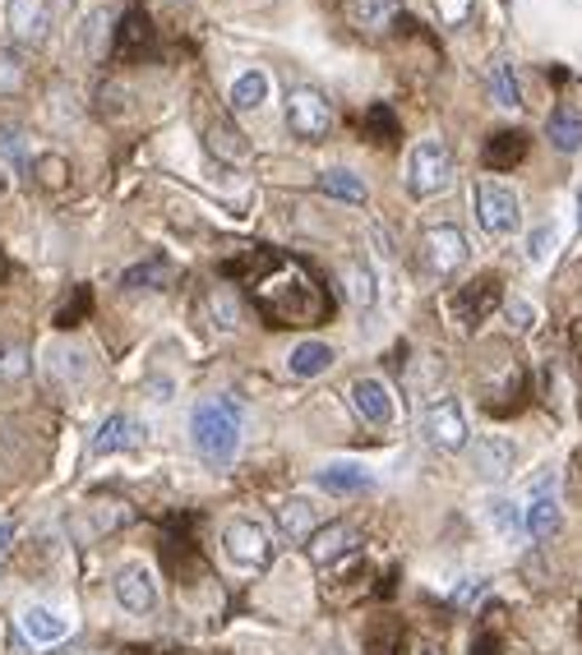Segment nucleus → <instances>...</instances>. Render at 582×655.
<instances>
[{
    "mask_svg": "<svg viewBox=\"0 0 582 655\" xmlns=\"http://www.w3.org/2000/svg\"><path fill=\"white\" fill-rule=\"evenodd\" d=\"M240 420H245V411H240L236 397L204 401V407L195 411V420H190L195 453L204 462H213V466H227L236 457V448H240Z\"/></svg>",
    "mask_w": 582,
    "mask_h": 655,
    "instance_id": "1",
    "label": "nucleus"
},
{
    "mask_svg": "<svg viewBox=\"0 0 582 655\" xmlns=\"http://www.w3.org/2000/svg\"><path fill=\"white\" fill-rule=\"evenodd\" d=\"M453 180V152L444 139H421L407 152V195L412 199H435Z\"/></svg>",
    "mask_w": 582,
    "mask_h": 655,
    "instance_id": "2",
    "label": "nucleus"
},
{
    "mask_svg": "<svg viewBox=\"0 0 582 655\" xmlns=\"http://www.w3.org/2000/svg\"><path fill=\"white\" fill-rule=\"evenodd\" d=\"M472 204H476V222L490 236H513L517 227H523V199L500 180H481L472 190Z\"/></svg>",
    "mask_w": 582,
    "mask_h": 655,
    "instance_id": "3",
    "label": "nucleus"
},
{
    "mask_svg": "<svg viewBox=\"0 0 582 655\" xmlns=\"http://www.w3.org/2000/svg\"><path fill=\"white\" fill-rule=\"evenodd\" d=\"M287 125H292V135L305 139V143H319L328 139L333 130V107L319 88H292V98H287Z\"/></svg>",
    "mask_w": 582,
    "mask_h": 655,
    "instance_id": "4",
    "label": "nucleus"
},
{
    "mask_svg": "<svg viewBox=\"0 0 582 655\" xmlns=\"http://www.w3.org/2000/svg\"><path fill=\"white\" fill-rule=\"evenodd\" d=\"M467 236L457 231L453 222H440V227H425V236H421V259H425V268H431L435 277H453L457 268L467 264Z\"/></svg>",
    "mask_w": 582,
    "mask_h": 655,
    "instance_id": "5",
    "label": "nucleus"
},
{
    "mask_svg": "<svg viewBox=\"0 0 582 655\" xmlns=\"http://www.w3.org/2000/svg\"><path fill=\"white\" fill-rule=\"evenodd\" d=\"M223 549H227L231 564H240V568H264L268 558H273L268 532H264L259 522H250V517H231L223 526Z\"/></svg>",
    "mask_w": 582,
    "mask_h": 655,
    "instance_id": "6",
    "label": "nucleus"
},
{
    "mask_svg": "<svg viewBox=\"0 0 582 655\" xmlns=\"http://www.w3.org/2000/svg\"><path fill=\"white\" fill-rule=\"evenodd\" d=\"M467 416L457 407L453 397H440L431 401V411H425V439H431L440 453H463L467 448Z\"/></svg>",
    "mask_w": 582,
    "mask_h": 655,
    "instance_id": "7",
    "label": "nucleus"
},
{
    "mask_svg": "<svg viewBox=\"0 0 582 655\" xmlns=\"http://www.w3.org/2000/svg\"><path fill=\"white\" fill-rule=\"evenodd\" d=\"M6 33L19 47H42L51 33V0H6Z\"/></svg>",
    "mask_w": 582,
    "mask_h": 655,
    "instance_id": "8",
    "label": "nucleus"
},
{
    "mask_svg": "<svg viewBox=\"0 0 582 655\" xmlns=\"http://www.w3.org/2000/svg\"><path fill=\"white\" fill-rule=\"evenodd\" d=\"M361 554V532L352 522H328L319 526V532L310 536V558H315V568H338L343 558Z\"/></svg>",
    "mask_w": 582,
    "mask_h": 655,
    "instance_id": "9",
    "label": "nucleus"
},
{
    "mask_svg": "<svg viewBox=\"0 0 582 655\" xmlns=\"http://www.w3.org/2000/svg\"><path fill=\"white\" fill-rule=\"evenodd\" d=\"M148 439V425H139L135 416H107L93 434V444H88V453L93 457H111V453H130V448H144Z\"/></svg>",
    "mask_w": 582,
    "mask_h": 655,
    "instance_id": "10",
    "label": "nucleus"
},
{
    "mask_svg": "<svg viewBox=\"0 0 582 655\" xmlns=\"http://www.w3.org/2000/svg\"><path fill=\"white\" fill-rule=\"evenodd\" d=\"M116 601L130 614H152L158 609V582H152V573L144 564H126L116 573Z\"/></svg>",
    "mask_w": 582,
    "mask_h": 655,
    "instance_id": "11",
    "label": "nucleus"
},
{
    "mask_svg": "<svg viewBox=\"0 0 582 655\" xmlns=\"http://www.w3.org/2000/svg\"><path fill=\"white\" fill-rule=\"evenodd\" d=\"M513 466H517V444L509 434H485V439H476V472L485 480L513 476Z\"/></svg>",
    "mask_w": 582,
    "mask_h": 655,
    "instance_id": "12",
    "label": "nucleus"
},
{
    "mask_svg": "<svg viewBox=\"0 0 582 655\" xmlns=\"http://www.w3.org/2000/svg\"><path fill=\"white\" fill-rule=\"evenodd\" d=\"M352 411H356L365 425L384 429V425H393V397H388V388H384L379 379H356V384H352Z\"/></svg>",
    "mask_w": 582,
    "mask_h": 655,
    "instance_id": "13",
    "label": "nucleus"
},
{
    "mask_svg": "<svg viewBox=\"0 0 582 655\" xmlns=\"http://www.w3.org/2000/svg\"><path fill=\"white\" fill-rule=\"evenodd\" d=\"M315 485L324 494H365V489H375V476L356 462H328L315 472Z\"/></svg>",
    "mask_w": 582,
    "mask_h": 655,
    "instance_id": "14",
    "label": "nucleus"
},
{
    "mask_svg": "<svg viewBox=\"0 0 582 655\" xmlns=\"http://www.w3.org/2000/svg\"><path fill=\"white\" fill-rule=\"evenodd\" d=\"M347 19H352L356 33L384 38L397 23V0H347Z\"/></svg>",
    "mask_w": 582,
    "mask_h": 655,
    "instance_id": "15",
    "label": "nucleus"
},
{
    "mask_svg": "<svg viewBox=\"0 0 582 655\" xmlns=\"http://www.w3.org/2000/svg\"><path fill=\"white\" fill-rule=\"evenodd\" d=\"M19 628H23V637L33 646H56V642H66L70 618H60L56 609H42V605H28L19 614Z\"/></svg>",
    "mask_w": 582,
    "mask_h": 655,
    "instance_id": "16",
    "label": "nucleus"
},
{
    "mask_svg": "<svg viewBox=\"0 0 582 655\" xmlns=\"http://www.w3.org/2000/svg\"><path fill=\"white\" fill-rule=\"evenodd\" d=\"M273 98V79L264 70H240L231 79V107L236 111H264Z\"/></svg>",
    "mask_w": 582,
    "mask_h": 655,
    "instance_id": "17",
    "label": "nucleus"
},
{
    "mask_svg": "<svg viewBox=\"0 0 582 655\" xmlns=\"http://www.w3.org/2000/svg\"><path fill=\"white\" fill-rule=\"evenodd\" d=\"M328 365H333L328 341H300V347H292V356H287L292 379H315V374H324Z\"/></svg>",
    "mask_w": 582,
    "mask_h": 655,
    "instance_id": "18",
    "label": "nucleus"
},
{
    "mask_svg": "<svg viewBox=\"0 0 582 655\" xmlns=\"http://www.w3.org/2000/svg\"><path fill=\"white\" fill-rule=\"evenodd\" d=\"M278 526L287 540H310L315 536V504L310 498H287L278 508Z\"/></svg>",
    "mask_w": 582,
    "mask_h": 655,
    "instance_id": "19",
    "label": "nucleus"
},
{
    "mask_svg": "<svg viewBox=\"0 0 582 655\" xmlns=\"http://www.w3.org/2000/svg\"><path fill=\"white\" fill-rule=\"evenodd\" d=\"M319 190H324V195H333V199H347V204H365V199H371V190H365V180H361L356 171H347V167L324 171V176H319Z\"/></svg>",
    "mask_w": 582,
    "mask_h": 655,
    "instance_id": "20",
    "label": "nucleus"
},
{
    "mask_svg": "<svg viewBox=\"0 0 582 655\" xmlns=\"http://www.w3.org/2000/svg\"><path fill=\"white\" fill-rule=\"evenodd\" d=\"M545 135H550V143H555L560 152H578L582 148V116L573 107H560L555 116H550Z\"/></svg>",
    "mask_w": 582,
    "mask_h": 655,
    "instance_id": "21",
    "label": "nucleus"
},
{
    "mask_svg": "<svg viewBox=\"0 0 582 655\" xmlns=\"http://www.w3.org/2000/svg\"><path fill=\"white\" fill-rule=\"evenodd\" d=\"M527 532H532V540H550V536L560 532V498H555V494L532 498V508H527Z\"/></svg>",
    "mask_w": 582,
    "mask_h": 655,
    "instance_id": "22",
    "label": "nucleus"
},
{
    "mask_svg": "<svg viewBox=\"0 0 582 655\" xmlns=\"http://www.w3.org/2000/svg\"><path fill=\"white\" fill-rule=\"evenodd\" d=\"M490 92H495V102H500L504 111H517V107H523V88H517L509 60H495V66H490Z\"/></svg>",
    "mask_w": 582,
    "mask_h": 655,
    "instance_id": "23",
    "label": "nucleus"
},
{
    "mask_svg": "<svg viewBox=\"0 0 582 655\" xmlns=\"http://www.w3.org/2000/svg\"><path fill=\"white\" fill-rule=\"evenodd\" d=\"M523 152H527L523 135H495V139H490V148H485V167L504 171V167H513L517 158H523Z\"/></svg>",
    "mask_w": 582,
    "mask_h": 655,
    "instance_id": "24",
    "label": "nucleus"
},
{
    "mask_svg": "<svg viewBox=\"0 0 582 655\" xmlns=\"http://www.w3.org/2000/svg\"><path fill=\"white\" fill-rule=\"evenodd\" d=\"M0 158H6L10 171L28 167V139H23V130H14V125H0Z\"/></svg>",
    "mask_w": 582,
    "mask_h": 655,
    "instance_id": "25",
    "label": "nucleus"
},
{
    "mask_svg": "<svg viewBox=\"0 0 582 655\" xmlns=\"http://www.w3.org/2000/svg\"><path fill=\"white\" fill-rule=\"evenodd\" d=\"M343 282H347V296L356 300V305H375V277H371V268H361V264H347L343 268Z\"/></svg>",
    "mask_w": 582,
    "mask_h": 655,
    "instance_id": "26",
    "label": "nucleus"
},
{
    "mask_svg": "<svg viewBox=\"0 0 582 655\" xmlns=\"http://www.w3.org/2000/svg\"><path fill=\"white\" fill-rule=\"evenodd\" d=\"M28 369H33V360H28V347H23V341H10V347H0V379H6V384H19Z\"/></svg>",
    "mask_w": 582,
    "mask_h": 655,
    "instance_id": "27",
    "label": "nucleus"
},
{
    "mask_svg": "<svg viewBox=\"0 0 582 655\" xmlns=\"http://www.w3.org/2000/svg\"><path fill=\"white\" fill-rule=\"evenodd\" d=\"M19 88H23V60H19V51L0 47V98H14Z\"/></svg>",
    "mask_w": 582,
    "mask_h": 655,
    "instance_id": "28",
    "label": "nucleus"
},
{
    "mask_svg": "<svg viewBox=\"0 0 582 655\" xmlns=\"http://www.w3.org/2000/svg\"><path fill=\"white\" fill-rule=\"evenodd\" d=\"M555 245H560V231L555 227H536L532 236H527V259L532 264H550V255H555Z\"/></svg>",
    "mask_w": 582,
    "mask_h": 655,
    "instance_id": "29",
    "label": "nucleus"
},
{
    "mask_svg": "<svg viewBox=\"0 0 582 655\" xmlns=\"http://www.w3.org/2000/svg\"><path fill=\"white\" fill-rule=\"evenodd\" d=\"M435 14L444 28H463L476 14V0H435Z\"/></svg>",
    "mask_w": 582,
    "mask_h": 655,
    "instance_id": "30",
    "label": "nucleus"
},
{
    "mask_svg": "<svg viewBox=\"0 0 582 655\" xmlns=\"http://www.w3.org/2000/svg\"><path fill=\"white\" fill-rule=\"evenodd\" d=\"M111 19H116V14L98 10L93 19H88V23H83V28H88V33H83V47H88V56H102V51H107V42H102V38L111 33Z\"/></svg>",
    "mask_w": 582,
    "mask_h": 655,
    "instance_id": "31",
    "label": "nucleus"
},
{
    "mask_svg": "<svg viewBox=\"0 0 582 655\" xmlns=\"http://www.w3.org/2000/svg\"><path fill=\"white\" fill-rule=\"evenodd\" d=\"M33 171H38L47 185H66V176H70L66 158H56V152H47V158H38V162H33Z\"/></svg>",
    "mask_w": 582,
    "mask_h": 655,
    "instance_id": "32",
    "label": "nucleus"
},
{
    "mask_svg": "<svg viewBox=\"0 0 582 655\" xmlns=\"http://www.w3.org/2000/svg\"><path fill=\"white\" fill-rule=\"evenodd\" d=\"M504 315L513 319V328H523V333L536 324V309H532L523 296H509V300H504Z\"/></svg>",
    "mask_w": 582,
    "mask_h": 655,
    "instance_id": "33",
    "label": "nucleus"
},
{
    "mask_svg": "<svg viewBox=\"0 0 582 655\" xmlns=\"http://www.w3.org/2000/svg\"><path fill=\"white\" fill-rule=\"evenodd\" d=\"M490 522H495L504 536H513V532H517V513H513L509 498H490Z\"/></svg>",
    "mask_w": 582,
    "mask_h": 655,
    "instance_id": "34",
    "label": "nucleus"
},
{
    "mask_svg": "<svg viewBox=\"0 0 582 655\" xmlns=\"http://www.w3.org/2000/svg\"><path fill=\"white\" fill-rule=\"evenodd\" d=\"M365 651H371V655H397V651H403V633H397V628H379Z\"/></svg>",
    "mask_w": 582,
    "mask_h": 655,
    "instance_id": "35",
    "label": "nucleus"
},
{
    "mask_svg": "<svg viewBox=\"0 0 582 655\" xmlns=\"http://www.w3.org/2000/svg\"><path fill=\"white\" fill-rule=\"evenodd\" d=\"M490 305H495V282H476V291L463 296V309H476V319L485 315Z\"/></svg>",
    "mask_w": 582,
    "mask_h": 655,
    "instance_id": "36",
    "label": "nucleus"
},
{
    "mask_svg": "<svg viewBox=\"0 0 582 655\" xmlns=\"http://www.w3.org/2000/svg\"><path fill=\"white\" fill-rule=\"evenodd\" d=\"M213 319H223L218 328H236V300L227 291H213Z\"/></svg>",
    "mask_w": 582,
    "mask_h": 655,
    "instance_id": "37",
    "label": "nucleus"
},
{
    "mask_svg": "<svg viewBox=\"0 0 582 655\" xmlns=\"http://www.w3.org/2000/svg\"><path fill=\"white\" fill-rule=\"evenodd\" d=\"M167 277H171V268H167V264H162V259H152V264H148V268H135V272H130V277H126V282H130V287H135V282H167Z\"/></svg>",
    "mask_w": 582,
    "mask_h": 655,
    "instance_id": "38",
    "label": "nucleus"
},
{
    "mask_svg": "<svg viewBox=\"0 0 582 655\" xmlns=\"http://www.w3.org/2000/svg\"><path fill=\"white\" fill-rule=\"evenodd\" d=\"M472 655H500V637H495V633H481V637L472 642Z\"/></svg>",
    "mask_w": 582,
    "mask_h": 655,
    "instance_id": "39",
    "label": "nucleus"
},
{
    "mask_svg": "<svg viewBox=\"0 0 582 655\" xmlns=\"http://www.w3.org/2000/svg\"><path fill=\"white\" fill-rule=\"evenodd\" d=\"M10 558V522H0V564Z\"/></svg>",
    "mask_w": 582,
    "mask_h": 655,
    "instance_id": "40",
    "label": "nucleus"
},
{
    "mask_svg": "<svg viewBox=\"0 0 582 655\" xmlns=\"http://www.w3.org/2000/svg\"><path fill=\"white\" fill-rule=\"evenodd\" d=\"M421 655H444V651H421Z\"/></svg>",
    "mask_w": 582,
    "mask_h": 655,
    "instance_id": "41",
    "label": "nucleus"
},
{
    "mask_svg": "<svg viewBox=\"0 0 582 655\" xmlns=\"http://www.w3.org/2000/svg\"><path fill=\"white\" fill-rule=\"evenodd\" d=\"M578 208H582V204H578Z\"/></svg>",
    "mask_w": 582,
    "mask_h": 655,
    "instance_id": "42",
    "label": "nucleus"
}]
</instances>
